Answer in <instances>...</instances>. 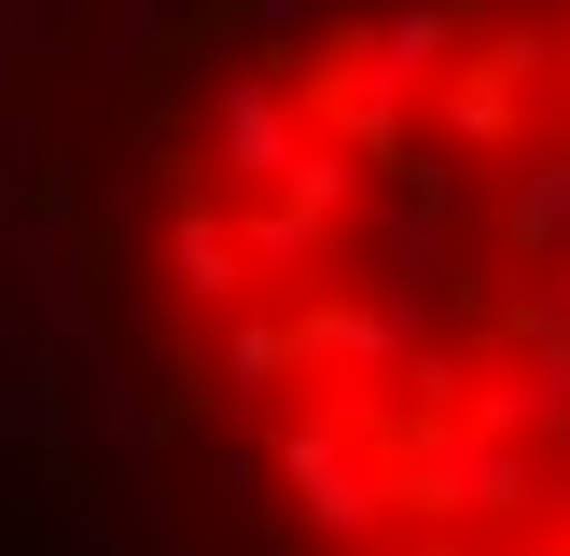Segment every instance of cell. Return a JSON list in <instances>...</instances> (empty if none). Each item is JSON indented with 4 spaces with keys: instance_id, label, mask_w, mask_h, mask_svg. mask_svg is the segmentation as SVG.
Instances as JSON below:
<instances>
[{
    "instance_id": "1",
    "label": "cell",
    "mask_w": 570,
    "mask_h": 556,
    "mask_svg": "<svg viewBox=\"0 0 570 556\" xmlns=\"http://www.w3.org/2000/svg\"><path fill=\"white\" fill-rule=\"evenodd\" d=\"M139 306L278 556H570V0H306L209 56Z\"/></svg>"
}]
</instances>
